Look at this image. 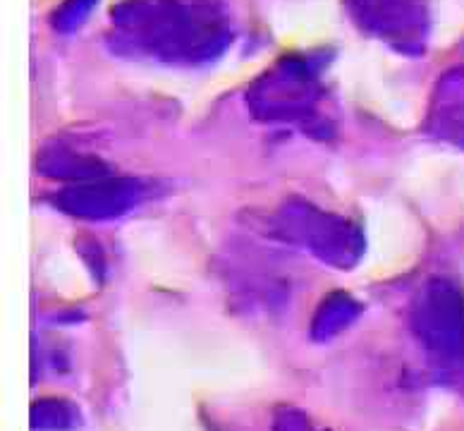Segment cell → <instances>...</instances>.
Listing matches in <instances>:
<instances>
[{"label":"cell","mask_w":464,"mask_h":431,"mask_svg":"<svg viewBox=\"0 0 464 431\" xmlns=\"http://www.w3.org/2000/svg\"><path fill=\"white\" fill-rule=\"evenodd\" d=\"M120 41L170 63H206L230 44V24L211 0H125L115 7Z\"/></svg>","instance_id":"obj_1"},{"label":"cell","mask_w":464,"mask_h":431,"mask_svg":"<svg viewBox=\"0 0 464 431\" xmlns=\"http://www.w3.org/2000/svg\"><path fill=\"white\" fill-rule=\"evenodd\" d=\"M354 24L400 54L419 55L429 34L426 0H347Z\"/></svg>","instance_id":"obj_2"},{"label":"cell","mask_w":464,"mask_h":431,"mask_svg":"<svg viewBox=\"0 0 464 431\" xmlns=\"http://www.w3.org/2000/svg\"><path fill=\"white\" fill-rule=\"evenodd\" d=\"M421 343L445 359H464V295L448 280H433L414 309Z\"/></svg>","instance_id":"obj_3"},{"label":"cell","mask_w":464,"mask_h":431,"mask_svg":"<svg viewBox=\"0 0 464 431\" xmlns=\"http://www.w3.org/2000/svg\"><path fill=\"white\" fill-rule=\"evenodd\" d=\"M316 80L304 60L285 58L273 67L252 89V106L266 118H292L304 115L316 101Z\"/></svg>","instance_id":"obj_4"},{"label":"cell","mask_w":464,"mask_h":431,"mask_svg":"<svg viewBox=\"0 0 464 431\" xmlns=\"http://www.w3.org/2000/svg\"><path fill=\"white\" fill-rule=\"evenodd\" d=\"M137 197H140V190L134 180L96 178L65 190L55 200V204L82 219H111L127 211L137 201Z\"/></svg>","instance_id":"obj_5"},{"label":"cell","mask_w":464,"mask_h":431,"mask_svg":"<svg viewBox=\"0 0 464 431\" xmlns=\"http://www.w3.org/2000/svg\"><path fill=\"white\" fill-rule=\"evenodd\" d=\"M295 216L299 219V240L312 247L314 254L335 266H350L357 261L362 254V238L350 223L321 211H312L309 216L297 211Z\"/></svg>","instance_id":"obj_6"},{"label":"cell","mask_w":464,"mask_h":431,"mask_svg":"<svg viewBox=\"0 0 464 431\" xmlns=\"http://www.w3.org/2000/svg\"><path fill=\"white\" fill-rule=\"evenodd\" d=\"M359 312H362V307L357 299H352L345 292H333L325 298V302L314 317V338L328 340L335 333L345 331L347 326L359 317Z\"/></svg>","instance_id":"obj_7"},{"label":"cell","mask_w":464,"mask_h":431,"mask_svg":"<svg viewBox=\"0 0 464 431\" xmlns=\"http://www.w3.org/2000/svg\"><path fill=\"white\" fill-rule=\"evenodd\" d=\"M32 422L39 431H67L80 425V412L70 400L41 398L34 405Z\"/></svg>","instance_id":"obj_8"},{"label":"cell","mask_w":464,"mask_h":431,"mask_svg":"<svg viewBox=\"0 0 464 431\" xmlns=\"http://www.w3.org/2000/svg\"><path fill=\"white\" fill-rule=\"evenodd\" d=\"M99 5V0H65L63 5L55 10L53 27L58 32H74L84 24L89 15L93 13V7Z\"/></svg>","instance_id":"obj_9"},{"label":"cell","mask_w":464,"mask_h":431,"mask_svg":"<svg viewBox=\"0 0 464 431\" xmlns=\"http://www.w3.org/2000/svg\"><path fill=\"white\" fill-rule=\"evenodd\" d=\"M276 431H319L316 426L306 419L304 412L295 410V407H283L278 410V417H276Z\"/></svg>","instance_id":"obj_10"}]
</instances>
